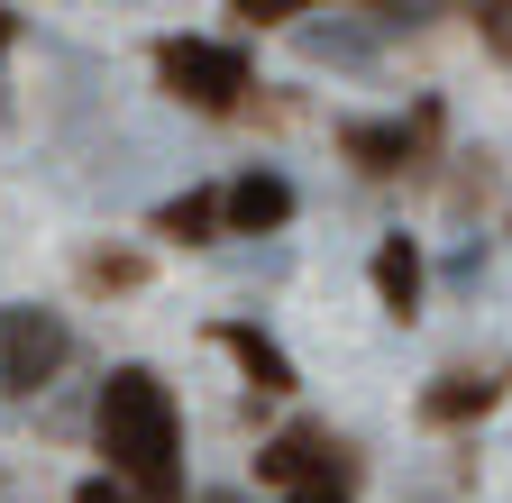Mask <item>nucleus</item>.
<instances>
[{
	"mask_svg": "<svg viewBox=\"0 0 512 503\" xmlns=\"http://www.w3.org/2000/svg\"><path fill=\"white\" fill-rule=\"evenodd\" d=\"M10 37H19V19H10V10H0V46H10Z\"/></svg>",
	"mask_w": 512,
	"mask_h": 503,
	"instance_id": "obj_16",
	"label": "nucleus"
},
{
	"mask_svg": "<svg viewBox=\"0 0 512 503\" xmlns=\"http://www.w3.org/2000/svg\"><path fill=\"white\" fill-rule=\"evenodd\" d=\"M74 503H128V494H119V485H110V476H92V485H83V494H74Z\"/></svg>",
	"mask_w": 512,
	"mask_h": 503,
	"instance_id": "obj_15",
	"label": "nucleus"
},
{
	"mask_svg": "<svg viewBox=\"0 0 512 503\" xmlns=\"http://www.w3.org/2000/svg\"><path fill=\"white\" fill-rule=\"evenodd\" d=\"M156 229H165V238H211V229H220V202H211V193H183V202L156 211Z\"/></svg>",
	"mask_w": 512,
	"mask_h": 503,
	"instance_id": "obj_10",
	"label": "nucleus"
},
{
	"mask_svg": "<svg viewBox=\"0 0 512 503\" xmlns=\"http://www.w3.org/2000/svg\"><path fill=\"white\" fill-rule=\"evenodd\" d=\"M284 503H348V494H339V485H330V476H320V485H293V494H284Z\"/></svg>",
	"mask_w": 512,
	"mask_h": 503,
	"instance_id": "obj_13",
	"label": "nucleus"
},
{
	"mask_svg": "<svg viewBox=\"0 0 512 503\" xmlns=\"http://www.w3.org/2000/svg\"><path fill=\"white\" fill-rule=\"evenodd\" d=\"M494 394H503V375H467V366H458V375H439V385L421 394V412H430V421H467V412H485Z\"/></svg>",
	"mask_w": 512,
	"mask_h": 503,
	"instance_id": "obj_8",
	"label": "nucleus"
},
{
	"mask_svg": "<svg viewBox=\"0 0 512 503\" xmlns=\"http://www.w3.org/2000/svg\"><path fill=\"white\" fill-rule=\"evenodd\" d=\"M202 503H247V494H202Z\"/></svg>",
	"mask_w": 512,
	"mask_h": 503,
	"instance_id": "obj_17",
	"label": "nucleus"
},
{
	"mask_svg": "<svg viewBox=\"0 0 512 503\" xmlns=\"http://www.w3.org/2000/svg\"><path fill=\"white\" fill-rule=\"evenodd\" d=\"M64 348H74V339H64L55 311H37V302L0 311V394H37V385H55Z\"/></svg>",
	"mask_w": 512,
	"mask_h": 503,
	"instance_id": "obj_3",
	"label": "nucleus"
},
{
	"mask_svg": "<svg viewBox=\"0 0 512 503\" xmlns=\"http://www.w3.org/2000/svg\"><path fill=\"white\" fill-rule=\"evenodd\" d=\"M366 10H375V19H421L430 0H366Z\"/></svg>",
	"mask_w": 512,
	"mask_h": 503,
	"instance_id": "obj_14",
	"label": "nucleus"
},
{
	"mask_svg": "<svg viewBox=\"0 0 512 503\" xmlns=\"http://www.w3.org/2000/svg\"><path fill=\"white\" fill-rule=\"evenodd\" d=\"M156 74H165V92L192 101V110H238L247 83H256L247 55L220 46V37H165V46H156Z\"/></svg>",
	"mask_w": 512,
	"mask_h": 503,
	"instance_id": "obj_2",
	"label": "nucleus"
},
{
	"mask_svg": "<svg viewBox=\"0 0 512 503\" xmlns=\"http://www.w3.org/2000/svg\"><path fill=\"white\" fill-rule=\"evenodd\" d=\"M229 10H238V19H256V28H284V19H302V10H311V0H229Z\"/></svg>",
	"mask_w": 512,
	"mask_h": 503,
	"instance_id": "obj_11",
	"label": "nucleus"
},
{
	"mask_svg": "<svg viewBox=\"0 0 512 503\" xmlns=\"http://www.w3.org/2000/svg\"><path fill=\"white\" fill-rule=\"evenodd\" d=\"M284 220H293L284 174H238L229 202H220V229H238V238H266V229H284Z\"/></svg>",
	"mask_w": 512,
	"mask_h": 503,
	"instance_id": "obj_4",
	"label": "nucleus"
},
{
	"mask_svg": "<svg viewBox=\"0 0 512 503\" xmlns=\"http://www.w3.org/2000/svg\"><path fill=\"white\" fill-rule=\"evenodd\" d=\"M375 302L394 311V321L421 311V247L412 238H375Z\"/></svg>",
	"mask_w": 512,
	"mask_h": 503,
	"instance_id": "obj_7",
	"label": "nucleus"
},
{
	"mask_svg": "<svg viewBox=\"0 0 512 503\" xmlns=\"http://www.w3.org/2000/svg\"><path fill=\"white\" fill-rule=\"evenodd\" d=\"M92 439L110 458V485L138 494V503H183V421H174V394L156 366H110L101 385V412H92Z\"/></svg>",
	"mask_w": 512,
	"mask_h": 503,
	"instance_id": "obj_1",
	"label": "nucleus"
},
{
	"mask_svg": "<svg viewBox=\"0 0 512 503\" xmlns=\"http://www.w3.org/2000/svg\"><path fill=\"white\" fill-rule=\"evenodd\" d=\"M467 10H476V19H485V37L512 55V0H467Z\"/></svg>",
	"mask_w": 512,
	"mask_h": 503,
	"instance_id": "obj_12",
	"label": "nucleus"
},
{
	"mask_svg": "<svg viewBox=\"0 0 512 503\" xmlns=\"http://www.w3.org/2000/svg\"><path fill=\"white\" fill-rule=\"evenodd\" d=\"M211 339H220V348H229V357L247 366V385H256V394H293V357H284V348H275L266 330H247V321H220Z\"/></svg>",
	"mask_w": 512,
	"mask_h": 503,
	"instance_id": "obj_6",
	"label": "nucleus"
},
{
	"mask_svg": "<svg viewBox=\"0 0 512 503\" xmlns=\"http://www.w3.org/2000/svg\"><path fill=\"white\" fill-rule=\"evenodd\" d=\"M421 129H430V119H412V129H403V119H357V129H339V147H348L366 174H403L412 147H421Z\"/></svg>",
	"mask_w": 512,
	"mask_h": 503,
	"instance_id": "obj_5",
	"label": "nucleus"
},
{
	"mask_svg": "<svg viewBox=\"0 0 512 503\" xmlns=\"http://www.w3.org/2000/svg\"><path fill=\"white\" fill-rule=\"evenodd\" d=\"M320 449H330L320 430H284V439H275V449L256 458V467H266L275 485H320V476H311V467H320Z\"/></svg>",
	"mask_w": 512,
	"mask_h": 503,
	"instance_id": "obj_9",
	"label": "nucleus"
}]
</instances>
